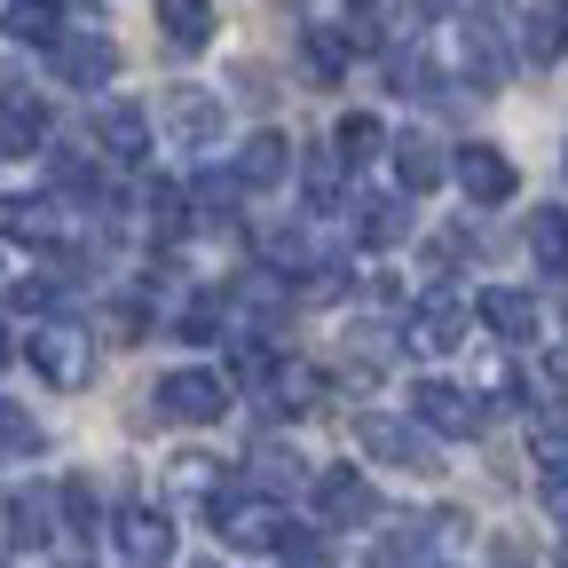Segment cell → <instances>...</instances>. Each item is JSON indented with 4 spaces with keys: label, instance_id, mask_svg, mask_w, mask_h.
<instances>
[{
    "label": "cell",
    "instance_id": "37",
    "mask_svg": "<svg viewBox=\"0 0 568 568\" xmlns=\"http://www.w3.org/2000/svg\"><path fill=\"white\" fill-rule=\"evenodd\" d=\"M308 190H316V205H332V197H339V159L316 151V159H308Z\"/></svg>",
    "mask_w": 568,
    "mask_h": 568
},
{
    "label": "cell",
    "instance_id": "34",
    "mask_svg": "<svg viewBox=\"0 0 568 568\" xmlns=\"http://www.w3.org/2000/svg\"><path fill=\"white\" fill-rule=\"evenodd\" d=\"M55 301H63V276H48V268L17 284V308H32V316H40V308H55Z\"/></svg>",
    "mask_w": 568,
    "mask_h": 568
},
{
    "label": "cell",
    "instance_id": "44",
    "mask_svg": "<svg viewBox=\"0 0 568 568\" xmlns=\"http://www.w3.org/2000/svg\"><path fill=\"white\" fill-rule=\"evenodd\" d=\"M560 166H568V159H560Z\"/></svg>",
    "mask_w": 568,
    "mask_h": 568
},
{
    "label": "cell",
    "instance_id": "22",
    "mask_svg": "<svg viewBox=\"0 0 568 568\" xmlns=\"http://www.w3.org/2000/svg\"><path fill=\"white\" fill-rule=\"evenodd\" d=\"M301 63L316 71V80H324V88H332V80H339V71H347V40H339L332 24H301Z\"/></svg>",
    "mask_w": 568,
    "mask_h": 568
},
{
    "label": "cell",
    "instance_id": "11",
    "mask_svg": "<svg viewBox=\"0 0 568 568\" xmlns=\"http://www.w3.org/2000/svg\"><path fill=\"white\" fill-rule=\"evenodd\" d=\"M111 537H119V552H126L134 568H166V552H174V521H166L159 506H126V514L111 521Z\"/></svg>",
    "mask_w": 568,
    "mask_h": 568
},
{
    "label": "cell",
    "instance_id": "30",
    "mask_svg": "<svg viewBox=\"0 0 568 568\" xmlns=\"http://www.w3.org/2000/svg\"><path fill=\"white\" fill-rule=\"evenodd\" d=\"M151 222H159V237H182V230H190V190L159 182V190H151Z\"/></svg>",
    "mask_w": 568,
    "mask_h": 568
},
{
    "label": "cell",
    "instance_id": "32",
    "mask_svg": "<svg viewBox=\"0 0 568 568\" xmlns=\"http://www.w3.org/2000/svg\"><path fill=\"white\" fill-rule=\"evenodd\" d=\"M103 324H111V339H119V347H134L142 332H151V308H142V301H111V316H103Z\"/></svg>",
    "mask_w": 568,
    "mask_h": 568
},
{
    "label": "cell",
    "instance_id": "38",
    "mask_svg": "<svg viewBox=\"0 0 568 568\" xmlns=\"http://www.w3.org/2000/svg\"><path fill=\"white\" fill-rule=\"evenodd\" d=\"M410 17H450V0H410Z\"/></svg>",
    "mask_w": 568,
    "mask_h": 568
},
{
    "label": "cell",
    "instance_id": "1",
    "mask_svg": "<svg viewBox=\"0 0 568 568\" xmlns=\"http://www.w3.org/2000/svg\"><path fill=\"white\" fill-rule=\"evenodd\" d=\"M24 355H32V372H40L55 395H80V387L95 379V339H88L80 324H40V332L24 339Z\"/></svg>",
    "mask_w": 568,
    "mask_h": 568
},
{
    "label": "cell",
    "instance_id": "43",
    "mask_svg": "<svg viewBox=\"0 0 568 568\" xmlns=\"http://www.w3.org/2000/svg\"><path fill=\"white\" fill-rule=\"evenodd\" d=\"M0 568H9V560H0Z\"/></svg>",
    "mask_w": 568,
    "mask_h": 568
},
{
    "label": "cell",
    "instance_id": "40",
    "mask_svg": "<svg viewBox=\"0 0 568 568\" xmlns=\"http://www.w3.org/2000/svg\"><path fill=\"white\" fill-rule=\"evenodd\" d=\"M552 560H560V568H568V537H560V545H552Z\"/></svg>",
    "mask_w": 568,
    "mask_h": 568
},
{
    "label": "cell",
    "instance_id": "10",
    "mask_svg": "<svg viewBox=\"0 0 568 568\" xmlns=\"http://www.w3.org/2000/svg\"><path fill=\"white\" fill-rule=\"evenodd\" d=\"M474 316H481L497 339H506V347H529V339L545 332V308H537L529 293H514V284H489V293L474 301Z\"/></svg>",
    "mask_w": 568,
    "mask_h": 568
},
{
    "label": "cell",
    "instance_id": "31",
    "mask_svg": "<svg viewBox=\"0 0 568 568\" xmlns=\"http://www.w3.org/2000/svg\"><path fill=\"white\" fill-rule=\"evenodd\" d=\"M347 40H355V48H379V40H387L379 0H347Z\"/></svg>",
    "mask_w": 568,
    "mask_h": 568
},
{
    "label": "cell",
    "instance_id": "24",
    "mask_svg": "<svg viewBox=\"0 0 568 568\" xmlns=\"http://www.w3.org/2000/svg\"><path fill=\"white\" fill-rule=\"evenodd\" d=\"M379 151H387V126H379L372 111H347V119H339V159L364 166V159H379Z\"/></svg>",
    "mask_w": 568,
    "mask_h": 568
},
{
    "label": "cell",
    "instance_id": "16",
    "mask_svg": "<svg viewBox=\"0 0 568 568\" xmlns=\"http://www.w3.org/2000/svg\"><path fill=\"white\" fill-rule=\"evenodd\" d=\"M521 55L529 63H560L568 55V0H537L521 17Z\"/></svg>",
    "mask_w": 568,
    "mask_h": 568
},
{
    "label": "cell",
    "instance_id": "20",
    "mask_svg": "<svg viewBox=\"0 0 568 568\" xmlns=\"http://www.w3.org/2000/svg\"><path fill=\"white\" fill-rule=\"evenodd\" d=\"M55 514H63V506H55L48 489H17V497H9V545H48V537H55Z\"/></svg>",
    "mask_w": 568,
    "mask_h": 568
},
{
    "label": "cell",
    "instance_id": "12",
    "mask_svg": "<svg viewBox=\"0 0 568 568\" xmlns=\"http://www.w3.org/2000/svg\"><path fill=\"white\" fill-rule=\"evenodd\" d=\"M387 151H395V190H410V197H426V190L450 182V151H443L435 134H395Z\"/></svg>",
    "mask_w": 568,
    "mask_h": 568
},
{
    "label": "cell",
    "instance_id": "17",
    "mask_svg": "<svg viewBox=\"0 0 568 568\" xmlns=\"http://www.w3.org/2000/svg\"><path fill=\"white\" fill-rule=\"evenodd\" d=\"M55 197H0V237L17 245H55Z\"/></svg>",
    "mask_w": 568,
    "mask_h": 568
},
{
    "label": "cell",
    "instance_id": "42",
    "mask_svg": "<svg viewBox=\"0 0 568 568\" xmlns=\"http://www.w3.org/2000/svg\"><path fill=\"white\" fill-rule=\"evenodd\" d=\"M197 568H222V560H197Z\"/></svg>",
    "mask_w": 568,
    "mask_h": 568
},
{
    "label": "cell",
    "instance_id": "27",
    "mask_svg": "<svg viewBox=\"0 0 568 568\" xmlns=\"http://www.w3.org/2000/svg\"><path fill=\"white\" fill-rule=\"evenodd\" d=\"M32 450H40V418L0 395V458H32Z\"/></svg>",
    "mask_w": 568,
    "mask_h": 568
},
{
    "label": "cell",
    "instance_id": "6",
    "mask_svg": "<svg viewBox=\"0 0 568 568\" xmlns=\"http://www.w3.org/2000/svg\"><path fill=\"white\" fill-rule=\"evenodd\" d=\"M48 63H55V80H63V88H111L119 48H111L103 32H63V40L48 48Z\"/></svg>",
    "mask_w": 568,
    "mask_h": 568
},
{
    "label": "cell",
    "instance_id": "8",
    "mask_svg": "<svg viewBox=\"0 0 568 568\" xmlns=\"http://www.w3.org/2000/svg\"><path fill=\"white\" fill-rule=\"evenodd\" d=\"M403 339H410L418 355H450V347L466 339V301L435 284V293H426V301L410 308V332H403Z\"/></svg>",
    "mask_w": 568,
    "mask_h": 568
},
{
    "label": "cell",
    "instance_id": "3",
    "mask_svg": "<svg viewBox=\"0 0 568 568\" xmlns=\"http://www.w3.org/2000/svg\"><path fill=\"white\" fill-rule=\"evenodd\" d=\"M410 418L426 426V435H450V443H474L481 426H489V410H481L466 387H450V379H418V395H410Z\"/></svg>",
    "mask_w": 568,
    "mask_h": 568
},
{
    "label": "cell",
    "instance_id": "9",
    "mask_svg": "<svg viewBox=\"0 0 568 568\" xmlns=\"http://www.w3.org/2000/svg\"><path fill=\"white\" fill-rule=\"evenodd\" d=\"M48 151V103L32 88H0V159Z\"/></svg>",
    "mask_w": 568,
    "mask_h": 568
},
{
    "label": "cell",
    "instance_id": "39",
    "mask_svg": "<svg viewBox=\"0 0 568 568\" xmlns=\"http://www.w3.org/2000/svg\"><path fill=\"white\" fill-rule=\"evenodd\" d=\"M552 435L568 443V410H552V418H545V443H552Z\"/></svg>",
    "mask_w": 568,
    "mask_h": 568
},
{
    "label": "cell",
    "instance_id": "26",
    "mask_svg": "<svg viewBox=\"0 0 568 568\" xmlns=\"http://www.w3.org/2000/svg\"><path fill=\"white\" fill-rule=\"evenodd\" d=\"M9 32H17V40H32V48H55V40H63L55 0H17V9H9Z\"/></svg>",
    "mask_w": 568,
    "mask_h": 568
},
{
    "label": "cell",
    "instance_id": "36",
    "mask_svg": "<svg viewBox=\"0 0 568 568\" xmlns=\"http://www.w3.org/2000/svg\"><path fill=\"white\" fill-rule=\"evenodd\" d=\"M237 190H245V182H237V166H230V174H205V182H197V205L222 213V205H237Z\"/></svg>",
    "mask_w": 568,
    "mask_h": 568
},
{
    "label": "cell",
    "instance_id": "33",
    "mask_svg": "<svg viewBox=\"0 0 568 568\" xmlns=\"http://www.w3.org/2000/svg\"><path fill=\"white\" fill-rule=\"evenodd\" d=\"M537 497H545V514H552V521H568V458H552V466L537 474Z\"/></svg>",
    "mask_w": 568,
    "mask_h": 568
},
{
    "label": "cell",
    "instance_id": "41",
    "mask_svg": "<svg viewBox=\"0 0 568 568\" xmlns=\"http://www.w3.org/2000/svg\"><path fill=\"white\" fill-rule=\"evenodd\" d=\"M9 355H17V347H9V332H0V364H9Z\"/></svg>",
    "mask_w": 568,
    "mask_h": 568
},
{
    "label": "cell",
    "instance_id": "4",
    "mask_svg": "<svg viewBox=\"0 0 568 568\" xmlns=\"http://www.w3.org/2000/svg\"><path fill=\"white\" fill-rule=\"evenodd\" d=\"M450 174H458V190H466L474 205H506V197L521 190V166L497 151V142H466V151L450 159Z\"/></svg>",
    "mask_w": 568,
    "mask_h": 568
},
{
    "label": "cell",
    "instance_id": "21",
    "mask_svg": "<svg viewBox=\"0 0 568 568\" xmlns=\"http://www.w3.org/2000/svg\"><path fill=\"white\" fill-rule=\"evenodd\" d=\"M529 253H537V268H552V276H568V213H529Z\"/></svg>",
    "mask_w": 568,
    "mask_h": 568
},
{
    "label": "cell",
    "instance_id": "14",
    "mask_svg": "<svg viewBox=\"0 0 568 568\" xmlns=\"http://www.w3.org/2000/svg\"><path fill=\"white\" fill-rule=\"evenodd\" d=\"M284 174H293V142H284L276 126H261V134L237 142V182L245 190H276Z\"/></svg>",
    "mask_w": 568,
    "mask_h": 568
},
{
    "label": "cell",
    "instance_id": "28",
    "mask_svg": "<svg viewBox=\"0 0 568 568\" xmlns=\"http://www.w3.org/2000/svg\"><path fill=\"white\" fill-rule=\"evenodd\" d=\"M261 387L276 395V403H268L276 418H293V410H316V372H268Z\"/></svg>",
    "mask_w": 568,
    "mask_h": 568
},
{
    "label": "cell",
    "instance_id": "23",
    "mask_svg": "<svg viewBox=\"0 0 568 568\" xmlns=\"http://www.w3.org/2000/svg\"><path fill=\"white\" fill-rule=\"evenodd\" d=\"M466 71L481 88L506 80V40H497V24H466Z\"/></svg>",
    "mask_w": 568,
    "mask_h": 568
},
{
    "label": "cell",
    "instance_id": "29",
    "mask_svg": "<svg viewBox=\"0 0 568 568\" xmlns=\"http://www.w3.org/2000/svg\"><path fill=\"white\" fill-rule=\"evenodd\" d=\"M387 80H395V95H426V88H435V63H426L418 48H395L387 55Z\"/></svg>",
    "mask_w": 568,
    "mask_h": 568
},
{
    "label": "cell",
    "instance_id": "5",
    "mask_svg": "<svg viewBox=\"0 0 568 568\" xmlns=\"http://www.w3.org/2000/svg\"><path fill=\"white\" fill-rule=\"evenodd\" d=\"M308 497H316V514H324L332 529H364V521L379 514V497H372V481H364V466H324Z\"/></svg>",
    "mask_w": 568,
    "mask_h": 568
},
{
    "label": "cell",
    "instance_id": "15",
    "mask_svg": "<svg viewBox=\"0 0 568 568\" xmlns=\"http://www.w3.org/2000/svg\"><path fill=\"white\" fill-rule=\"evenodd\" d=\"M410 190H379V197H355V237L364 245H403L410 237V213H403Z\"/></svg>",
    "mask_w": 568,
    "mask_h": 568
},
{
    "label": "cell",
    "instance_id": "13",
    "mask_svg": "<svg viewBox=\"0 0 568 568\" xmlns=\"http://www.w3.org/2000/svg\"><path fill=\"white\" fill-rule=\"evenodd\" d=\"M95 142H103V159L142 166V159H151V119H142L134 103H103L95 111Z\"/></svg>",
    "mask_w": 568,
    "mask_h": 568
},
{
    "label": "cell",
    "instance_id": "35",
    "mask_svg": "<svg viewBox=\"0 0 568 568\" xmlns=\"http://www.w3.org/2000/svg\"><path fill=\"white\" fill-rule=\"evenodd\" d=\"M222 332V301H190L182 308V339H213Z\"/></svg>",
    "mask_w": 568,
    "mask_h": 568
},
{
    "label": "cell",
    "instance_id": "2",
    "mask_svg": "<svg viewBox=\"0 0 568 568\" xmlns=\"http://www.w3.org/2000/svg\"><path fill=\"white\" fill-rule=\"evenodd\" d=\"M355 443H364V458L395 466V474H443L435 466V443H426V426H403L395 410H364L355 418Z\"/></svg>",
    "mask_w": 568,
    "mask_h": 568
},
{
    "label": "cell",
    "instance_id": "25",
    "mask_svg": "<svg viewBox=\"0 0 568 568\" xmlns=\"http://www.w3.org/2000/svg\"><path fill=\"white\" fill-rule=\"evenodd\" d=\"M55 506H63V521L80 529V537H95V529H103V497H95V481H88V474H71V481L55 489Z\"/></svg>",
    "mask_w": 568,
    "mask_h": 568
},
{
    "label": "cell",
    "instance_id": "18",
    "mask_svg": "<svg viewBox=\"0 0 568 568\" xmlns=\"http://www.w3.org/2000/svg\"><path fill=\"white\" fill-rule=\"evenodd\" d=\"M159 32H166L174 55H197L213 40V9H205V0H159Z\"/></svg>",
    "mask_w": 568,
    "mask_h": 568
},
{
    "label": "cell",
    "instance_id": "19",
    "mask_svg": "<svg viewBox=\"0 0 568 568\" xmlns=\"http://www.w3.org/2000/svg\"><path fill=\"white\" fill-rule=\"evenodd\" d=\"M166 126H174L182 142H213V134H222V103H213L205 88H174V95H166Z\"/></svg>",
    "mask_w": 568,
    "mask_h": 568
},
{
    "label": "cell",
    "instance_id": "7",
    "mask_svg": "<svg viewBox=\"0 0 568 568\" xmlns=\"http://www.w3.org/2000/svg\"><path fill=\"white\" fill-rule=\"evenodd\" d=\"M159 410L182 418V426H213V418L230 410V387L213 379V372H166L159 379Z\"/></svg>",
    "mask_w": 568,
    "mask_h": 568
}]
</instances>
